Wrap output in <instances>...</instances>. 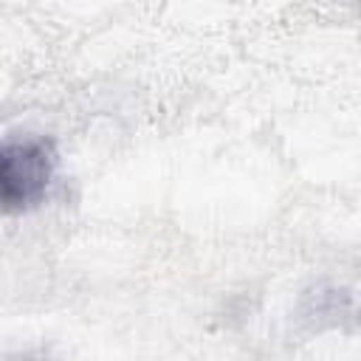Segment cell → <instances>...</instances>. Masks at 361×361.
I'll use <instances>...</instances> for the list:
<instances>
[{
    "mask_svg": "<svg viewBox=\"0 0 361 361\" xmlns=\"http://www.w3.org/2000/svg\"><path fill=\"white\" fill-rule=\"evenodd\" d=\"M56 169L51 138H0V214H20L42 203Z\"/></svg>",
    "mask_w": 361,
    "mask_h": 361,
    "instance_id": "6da1fadb",
    "label": "cell"
}]
</instances>
